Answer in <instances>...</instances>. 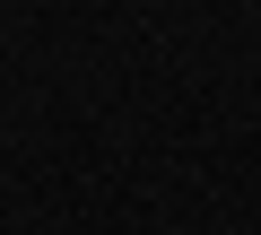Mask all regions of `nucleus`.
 <instances>
[]
</instances>
